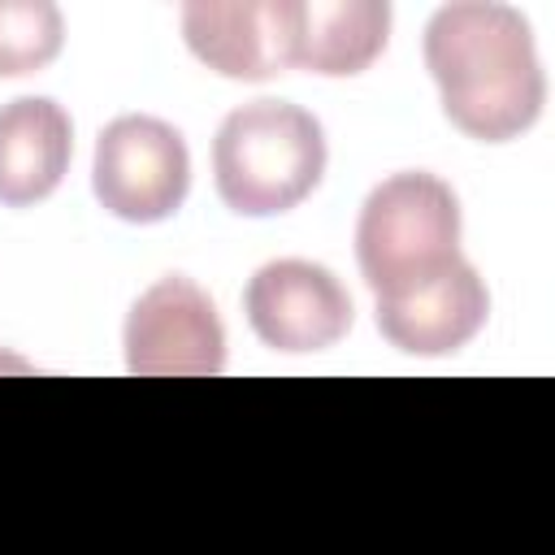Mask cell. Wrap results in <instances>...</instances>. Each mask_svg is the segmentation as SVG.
<instances>
[{
	"label": "cell",
	"instance_id": "obj_4",
	"mask_svg": "<svg viewBox=\"0 0 555 555\" xmlns=\"http://www.w3.org/2000/svg\"><path fill=\"white\" fill-rule=\"evenodd\" d=\"M91 191L104 212L130 225L169 221L191 191V152L178 126L121 113L95 134Z\"/></svg>",
	"mask_w": 555,
	"mask_h": 555
},
{
	"label": "cell",
	"instance_id": "obj_6",
	"mask_svg": "<svg viewBox=\"0 0 555 555\" xmlns=\"http://www.w3.org/2000/svg\"><path fill=\"white\" fill-rule=\"evenodd\" d=\"M243 312L251 334L282 356L325 351L356 321L351 295L343 291V282L325 264L295 260V256L269 260L247 278Z\"/></svg>",
	"mask_w": 555,
	"mask_h": 555
},
{
	"label": "cell",
	"instance_id": "obj_7",
	"mask_svg": "<svg viewBox=\"0 0 555 555\" xmlns=\"http://www.w3.org/2000/svg\"><path fill=\"white\" fill-rule=\"evenodd\" d=\"M178 26L191 56L221 78L264 82L291 69L295 0H191Z\"/></svg>",
	"mask_w": 555,
	"mask_h": 555
},
{
	"label": "cell",
	"instance_id": "obj_10",
	"mask_svg": "<svg viewBox=\"0 0 555 555\" xmlns=\"http://www.w3.org/2000/svg\"><path fill=\"white\" fill-rule=\"evenodd\" d=\"M390 39L386 0H295L291 69L321 78L364 74Z\"/></svg>",
	"mask_w": 555,
	"mask_h": 555
},
{
	"label": "cell",
	"instance_id": "obj_9",
	"mask_svg": "<svg viewBox=\"0 0 555 555\" xmlns=\"http://www.w3.org/2000/svg\"><path fill=\"white\" fill-rule=\"evenodd\" d=\"M74 121L48 95H17L0 104V204H43L69 173Z\"/></svg>",
	"mask_w": 555,
	"mask_h": 555
},
{
	"label": "cell",
	"instance_id": "obj_2",
	"mask_svg": "<svg viewBox=\"0 0 555 555\" xmlns=\"http://www.w3.org/2000/svg\"><path fill=\"white\" fill-rule=\"evenodd\" d=\"M325 156V130L308 108L251 100L217 126L212 186L238 217H282L321 186Z\"/></svg>",
	"mask_w": 555,
	"mask_h": 555
},
{
	"label": "cell",
	"instance_id": "obj_11",
	"mask_svg": "<svg viewBox=\"0 0 555 555\" xmlns=\"http://www.w3.org/2000/svg\"><path fill=\"white\" fill-rule=\"evenodd\" d=\"M61 43L65 17L52 0H0V78L48 69Z\"/></svg>",
	"mask_w": 555,
	"mask_h": 555
},
{
	"label": "cell",
	"instance_id": "obj_8",
	"mask_svg": "<svg viewBox=\"0 0 555 555\" xmlns=\"http://www.w3.org/2000/svg\"><path fill=\"white\" fill-rule=\"evenodd\" d=\"M486 317H490V291L464 256L438 278L377 299L382 338L408 356H451L481 334Z\"/></svg>",
	"mask_w": 555,
	"mask_h": 555
},
{
	"label": "cell",
	"instance_id": "obj_1",
	"mask_svg": "<svg viewBox=\"0 0 555 555\" xmlns=\"http://www.w3.org/2000/svg\"><path fill=\"white\" fill-rule=\"evenodd\" d=\"M425 69L447 121L477 143L520 139L546 104L529 22L512 4L455 0L425 22Z\"/></svg>",
	"mask_w": 555,
	"mask_h": 555
},
{
	"label": "cell",
	"instance_id": "obj_5",
	"mask_svg": "<svg viewBox=\"0 0 555 555\" xmlns=\"http://www.w3.org/2000/svg\"><path fill=\"white\" fill-rule=\"evenodd\" d=\"M121 347L134 377H212L225 369V325L217 304L186 273L152 282L130 304Z\"/></svg>",
	"mask_w": 555,
	"mask_h": 555
},
{
	"label": "cell",
	"instance_id": "obj_3",
	"mask_svg": "<svg viewBox=\"0 0 555 555\" xmlns=\"http://www.w3.org/2000/svg\"><path fill=\"white\" fill-rule=\"evenodd\" d=\"M460 260V199L425 173L403 169L382 178L356 221V264L373 299L399 295Z\"/></svg>",
	"mask_w": 555,
	"mask_h": 555
}]
</instances>
